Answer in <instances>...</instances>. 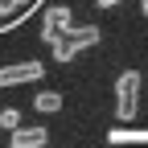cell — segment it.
Segmentation results:
<instances>
[{
	"instance_id": "cell-4",
	"label": "cell",
	"mask_w": 148,
	"mask_h": 148,
	"mask_svg": "<svg viewBox=\"0 0 148 148\" xmlns=\"http://www.w3.org/2000/svg\"><path fill=\"white\" fill-rule=\"evenodd\" d=\"M49 132L41 123H29V127H12V148H45Z\"/></svg>"
},
{
	"instance_id": "cell-6",
	"label": "cell",
	"mask_w": 148,
	"mask_h": 148,
	"mask_svg": "<svg viewBox=\"0 0 148 148\" xmlns=\"http://www.w3.org/2000/svg\"><path fill=\"white\" fill-rule=\"evenodd\" d=\"M33 107L41 111V115H49V111H58V107H62V95H58V90H41V95L33 99Z\"/></svg>"
},
{
	"instance_id": "cell-2",
	"label": "cell",
	"mask_w": 148,
	"mask_h": 148,
	"mask_svg": "<svg viewBox=\"0 0 148 148\" xmlns=\"http://www.w3.org/2000/svg\"><path fill=\"white\" fill-rule=\"evenodd\" d=\"M45 74V66L37 62V58H29V62H16V66H4L0 70V86H16V82H37Z\"/></svg>"
},
{
	"instance_id": "cell-7",
	"label": "cell",
	"mask_w": 148,
	"mask_h": 148,
	"mask_svg": "<svg viewBox=\"0 0 148 148\" xmlns=\"http://www.w3.org/2000/svg\"><path fill=\"white\" fill-rule=\"evenodd\" d=\"M0 123L8 127V132H12V127H21V111H16V107H4V111H0Z\"/></svg>"
},
{
	"instance_id": "cell-5",
	"label": "cell",
	"mask_w": 148,
	"mask_h": 148,
	"mask_svg": "<svg viewBox=\"0 0 148 148\" xmlns=\"http://www.w3.org/2000/svg\"><path fill=\"white\" fill-rule=\"evenodd\" d=\"M66 25H70V8H66V4H53V8L45 12V29H41V37L53 45V41H58V33H62Z\"/></svg>"
},
{
	"instance_id": "cell-9",
	"label": "cell",
	"mask_w": 148,
	"mask_h": 148,
	"mask_svg": "<svg viewBox=\"0 0 148 148\" xmlns=\"http://www.w3.org/2000/svg\"><path fill=\"white\" fill-rule=\"evenodd\" d=\"M140 8H144V16H148V0H140Z\"/></svg>"
},
{
	"instance_id": "cell-8",
	"label": "cell",
	"mask_w": 148,
	"mask_h": 148,
	"mask_svg": "<svg viewBox=\"0 0 148 148\" xmlns=\"http://www.w3.org/2000/svg\"><path fill=\"white\" fill-rule=\"evenodd\" d=\"M95 4H99V8H111V4H119V0H95Z\"/></svg>"
},
{
	"instance_id": "cell-3",
	"label": "cell",
	"mask_w": 148,
	"mask_h": 148,
	"mask_svg": "<svg viewBox=\"0 0 148 148\" xmlns=\"http://www.w3.org/2000/svg\"><path fill=\"white\" fill-rule=\"evenodd\" d=\"M58 37H62V41H66L74 53H78L82 45H95V41H99V25H66Z\"/></svg>"
},
{
	"instance_id": "cell-10",
	"label": "cell",
	"mask_w": 148,
	"mask_h": 148,
	"mask_svg": "<svg viewBox=\"0 0 148 148\" xmlns=\"http://www.w3.org/2000/svg\"><path fill=\"white\" fill-rule=\"evenodd\" d=\"M12 4H16V8H21V4H25V0H12Z\"/></svg>"
},
{
	"instance_id": "cell-1",
	"label": "cell",
	"mask_w": 148,
	"mask_h": 148,
	"mask_svg": "<svg viewBox=\"0 0 148 148\" xmlns=\"http://www.w3.org/2000/svg\"><path fill=\"white\" fill-rule=\"evenodd\" d=\"M136 107H140V74L136 70H123L115 78V115H119V123H132L136 119Z\"/></svg>"
},
{
	"instance_id": "cell-11",
	"label": "cell",
	"mask_w": 148,
	"mask_h": 148,
	"mask_svg": "<svg viewBox=\"0 0 148 148\" xmlns=\"http://www.w3.org/2000/svg\"><path fill=\"white\" fill-rule=\"evenodd\" d=\"M8 148H12V144H8Z\"/></svg>"
}]
</instances>
